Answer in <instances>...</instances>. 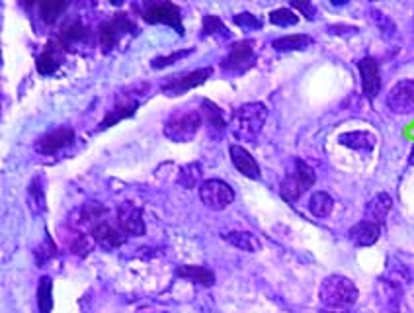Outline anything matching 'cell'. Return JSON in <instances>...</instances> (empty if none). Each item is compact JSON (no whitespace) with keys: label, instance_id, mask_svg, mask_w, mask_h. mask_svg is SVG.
<instances>
[{"label":"cell","instance_id":"9c48e42d","mask_svg":"<svg viewBox=\"0 0 414 313\" xmlns=\"http://www.w3.org/2000/svg\"><path fill=\"white\" fill-rule=\"evenodd\" d=\"M254 63V41L243 39L233 43L227 57H223L221 69L229 75H240Z\"/></svg>","mask_w":414,"mask_h":313},{"label":"cell","instance_id":"ffe728a7","mask_svg":"<svg viewBox=\"0 0 414 313\" xmlns=\"http://www.w3.org/2000/svg\"><path fill=\"white\" fill-rule=\"evenodd\" d=\"M379 235H381V227L376 226V223H369L366 219L350 227V241L356 247H371V245H376Z\"/></svg>","mask_w":414,"mask_h":313},{"label":"cell","instance_id":"7a4b0ae2","mask_svg":"<svg viewBox=\"0 0 414 313\" xmlns=\"http://www.w3.org/2000/svg\"><path fill=\"white\" fill-rule=\"evenodd\" d=\"M358 296H360V292L356 288V284L342 274L327 276L321 282V290H319L322 305L327 309H338V312L350 309L358 302Z\"/></svg>","mask_w":414,"mask_h":313},{"label":"cell","instance_id":"4dcf8cb0","mask_svg":"<svg viewBox=\"0 0 414 313\" xmlns=\"http://www.w3.org/2000/svg\"><path fill=\"white\" fill-rule=\"evenodd\" d=\"M332 208H334V200L327 192H314L309 198V211L314 218H327V216H330Z\"/></svg>","mask_w":414,"mask_h":313},{"label":"cell","instance_id":"484cf974","mask_svg":"<svg viewBox=\"0 0 414 313\" xmlns=\"http://www.w3.org/2000/svg\"><path fill=\"white\" fill-rule=\"evenodd\" d=\"M223 239L233 247H237V249L246 250V253H256L262 247L260 239L250 231H230V233L223 235Z\"/></svg>","mask_w":414,"mask_h":313},{"label":"cell","instance_id":"7c38bea8","mask_svg":"<svg viewBox=\"0 0 414 313\" xmlns=\"http://www.w3.org/2000/svg\"><path fill=\"white\" fill-rule=\"evenodd\" d=\"M376 296L383 312L400 313V305H403V286H400L399 282L389 280V278H379L376 284Z\"/></svg>","mask_w":414,"mask_h":313},{"label":"cell","instance_id":"6da1fadb","mask_svg":"<svg viewBox=\"0 0 414 313\" xmlns=\"http://www.w3.org/2000/svg\"><path fill=\"white\" fill-rule=\"evenodd\" d=\"M266 117H268V108L262 102L243 104L230 114V133L238 141L254 143L258 139L264 124H266Z\"/></svg>","mask_w":414,"mask_h":313},{"label":"cell","instance_id":"d6a6232c","mask_svg":"<svg viewBox=\"0 0 414 313\" xmlns=\"http://www.w3.org/2000/svg\"><path fill=\"white\" fill-rule=\"evenodd\" d=\"M67 8V4L63 0H46L39 4V14H41V20L46 23H53L59 16L63 14V10Z\"/></svg>","mask_w":414,"mask_h":313},{"label":"cell","instance_id":"ba28073f","mask_svg":"<svg viewBox=\"0 0 414 313\" xmlns=\"http://www.w3.org/2000/svg\"><path fill=\"white\" fill-rule=\"evenodd\" d=\"M213 75L211 67H203V69L190 70V73H180V75H172L164 83H162L161 90L166 96H178V94H184L188 90H192L196 86H200L206 83L207 78Z\"/></svg>","mask_w":414,"mask_h":313},{"label":"cell","instance_id":"f1b7e54d","mask_svg":"<svg viewBox=\"0 0 414 313\" xmlns=\"http://www.w3.org/2000/svg\"><path fill=\"white\" fill-rule=\"evenodd\" d=\"M38 309L39 313H51V309H53V280L49 276L39 278Z\"/></svg>","mask_w":414,"mask_h":313},{"label":"cell","instance_id":"2e32d148","mask_svg":"<svg viewBox=\"0 0 414 313\" xmlns=\"http://www.w3.org/2000/svg\"><path fill=\"white\" fill-rule=\"evenodd\" d=\"M90 235L98 245H102L104 249H120L123 243L127 241V237L120 227L112 226L110 221L102 219L96 226L90 227Z\"/></svg>","mask_w":414,"mask_h":313},{"label":"cell","instance_id":"603a6c76","mask_svg":"<svg viewBox=\"0 0 414 313\" xmlns=\"http://www.w3.org/2000/svg\"><path fill=\"white\" fill-rule=\"evenodd\" d=\"M376 135L369 132H348L338 135L340 145L354 149V151H366V153L376 147Z\"/></svg>","mask_w":414,"mask_h":313},{"label":"cell","instance_id":"ab89813d","mask_svg":"<svg viewBox=\"0 0 414 313\" xmlns=\"http://www.w3.org/2000/svg\"><path fill=\"white\" fill-rule=\"evenodd\" d=\"M321 313H346V312H338V309H324V312Z\"/></svg>","mask_w":414,"mask_h":313},{"label":"cell","instance_id":"277c9868","mask_svg":"<svg viewBox=\"0 0 414 313\" xmlns=\"http://www.w3.org/2000/svg\"><path fill=\"white\" fill-rule=\"evenodd\" d=\"M314 180H317V176H314L313 169L303 159H295L293 172H290L280 184V196L284 198L285 202H297L301 196L313 186Z\"/></svg>","mask_w":414,"mask_h":313},{"label":"cell","instance_id":"4316f807","mask_svg":"<svg viewBox=\"0 0 414 313\" xmlns=\"http://www.w3.org/2000/svg\"><path fill=\"white\" fill-rule=\"evenodd\" d=\"M28 206L36 216L46 213V192H43V182L41 176L31 179L30 186H28Z\"/></svg>","mask_w":414,"mask_h":313},{"label":"cell","instance_id":"d6986e66","mask_svg":"<svg viewBox=\"0 0 414 313\" xmlns=\"http://www.w3.org/2000/svg\"><path fill=\"white\" fill-rule=\"evenodd\" d=\"M393 198L387 192H379L376 194L366 206V211H363V219L369 221V223H376V226H383L387 213L391 211Z\"/></svg>","mask_w":414,"mask_h":313},{"label":"cell","instance_id":"9a60e30c","mask_svg":"<svg viewBox=\"0 0 414 313\" xmlns=\"http://www.w3.org/2000/svg\"><path fill=\"white\" fill-rule=\"evenodd\" d=\"M63 59H65V47H63L61 41L59 39H49L47 46L43 47V51L38 55V61H36L38 73L43 77L53 75L55 70L61 67Z\"/></svg>","mask_w":414,"mask_h":313},{"label":"cell","instance_id":"74e56055","mask_svg":"<svg viewBox=\"0 0 414 313\" xmlns=\"http://www.w3.org/2000/svg\"><path fill=\"white\" fill-rule=\"evenodd\" d=\"M233 22L245 28V30H258L262 28V20H258L256 16H253L250 12H243V14H237L233 18Z\"/></svg>","mask_w":414,"mask_h":313},{"label":"cell","instance_id":"5bb4252c","mask_svg":"<svg viewBox=\"0 0 414 313\" xmlns=\"http://www.w3.org/2000/svg\"><path fill=\"white\" fill-rule=\"evenodd\" d=\"M387 106L395 114H410L414 112V80H399L387 94Z\"/></svg>","mask_w":414,"mask_h":313},{"label":"cell","instance_id":"1f68e13d","mask_svg":"<svg viewBox=\"0 0 414 313\" xmlns=\"http://www.w3.org/2000/svg\"><path fill=\"white\" fill-rule=\"evenodd\" d=\"M201 180V164L200 163H190L180 169L178 174V184L186 190H192L198 186V182Z\"/></svg>","mask_w":414,"mask_h":313},{"label":"cell","instance_id":"83f0119b","mask_svg":"<svg viewBox=\"0 0 414 313\" xmlns=\"http://www.w3.org/2000/svg\"><path fill=\"white\" fill-rule=\"evenodd\" d=\"M65 243H67V249L77 257H86L92 250V241L88 239V235L80 231H69L65 235Z\"/></svg>","mask_w":414,"mask_h":313},{"label":"cell","instance_id":"60d3db41","mask_svg":"<svg viewBox=\"0 0 414 313\" xmlns=\"http://www.w3.org/2000/svg\"><path fill=\"white\" fill-rule=\"evenodd\" d=\"M410 164H414V149H413V153H410Z\"/></svg>","mask_w":414,"mask_h":313},{"label":"cell","instance_id":"3957f363","mask_svg":"<svg viewBox=\"0 0 414 313\" xmlns=\"http://www.w3.org/2000/svg\"><path fill=\"white\" fill-rule=\"evenodd\" d=\"M203 124L200 110H176L164 122L162 133L164 137L174 143H186L196 137V133Z\"/></svg>","mask_w":414,"mask_h":313},{"label":"cell","instance_id":"8d00e7d4","mask_svg":"<svg viewBox=\"0 0 414 313\" xmlns=\"http://www.w3.org/2000/svg\"><path fill=\"white\" fill-rule=\"evenodd\" d=\"M192 53V49H184V51H176V53L172 55H164V57H156L151 61V67L153 69H164V67H169L172 63H176L178 59H184L186 55Z\"/></svg>","mask_w":414,"mask_h":313},{"label":"cell","instance_id":"30bf717a","mask_svg":"<svg viewBox=\"0 0 414 313\" xmlns=\"http://www.w3.org/2000/svg\"><path fill=\"white\" fill-rule=\"evenodd\" d=\"M75 141V129L69 125H61L57 129L43 133L41 137L36 141V151L41 155H55L65 147H69L70 143Z\"/></svg>","mask_w":414,"mask_h":313},{"label":"cell","instance_id":"8fae6325","mask_svg":"<svg viewBox=\"0 0 414 313\" xmlns=\"http://www.w3.org/2000/svg\"><path fill=\"white\" fill-rule=\"evenodd\" d=\"M117 227L125 235H135L143 237L147 233L145 219H143V210L135 206L133 202H123L117 208Z\"/></svg>","mask_w":414,"mask_h":313},{"label":"cell","instance_id":"f546056e","mask_svg":"<svg viewBox=\"0 0 414 313\" xmlns=\"http://www.w3.org/2000/svg\"><path fill=\"white\" fill-rule=\"evenodd\" d=\"M107 213V208L104 203L96 202V200H90V202H86L83 208H80V223H85L88 227H94L98 221H102V218Z\"/></svg>","mask_w":414,"mask_h":313},{"label":"cell","instance_id":"e0dca14e","mask_svg":"<svg viewBox=\"0 0 414 313\" xmlns=\"http://www.w3.org/2000/svg\"><path fill=\"white\" fill-rule=\"evenodd\" d=\"M230 153V161L235 164V169H237L240 174H245L246 179H253L258 180L262 176L260 172V164L256 163V159H254L245 147H240V145H230L229 147Z\"/></svg>","mask_w":414,"mask_h":313},{"label":"cell","instance_id":"836d02e7","mask_svg":"<svg viewBox=\"0 0 414 313\" xmlns=\"http://www.w3.org/2000/svg\"><path fill=\"white\" fill-rule=\"evenodd\" d=\"M201 31H203V36H219V38L227 39L230 36L229 30L225 28V23L219 16L213 14H207L203 18V26H201Z\"/></svg>","mask_w":414,"mask_h":313},{"label":"cell","instance_id":"8992f818","mask_svg":"<svg viewBox=\"0 0 414 313\" xmlns=\"http://www.w3.org/2000/svg\"><path fill=\"white\" fill-rule=\"evenodd\" d=\"M125 33H137V23L133 22L129 14H125V12H117L107 22L100 23L98 41H100L102 51H106V53L112 51Z\"/></svg>","mask_w":414,"mask_h":313},{"label":"cell","instance_id":"52a82bcc","mask_svg":"<svg viewBox=\"0 0 414 313\" xmlns=\"http://www.w3.org/2000/svg\"><path fill=\"white\" fill-rule=\"evenodd\" d=\"M200 198L206 208L213 211H221L229 208L235 200V190L219 179H209L200 184Z\"/></svg>","mask_w":414,"mask_h":313},{"label":"cell","instance_id":"d4e9b609","mask_svg":"<svg viewBox=\"0 0 414 313\" xmlns=\"http://www.w3.org/2000/svg\"><path fill=\"white\" fill-rule=\"evenodd\" d=\"M309 46H313V38L307 33H293V36H284V38L274 39L272 47L276 51H303Z\"/></svg>","mask_w":414,"mask_h":313},{"label":"cell","instance_id":"44dd1931","mask_svg":"<svg viewBox=\"0 0 414 313\" xmlns=\"http://www.w3.org/2000/svg\"><path fill=\"white\" fill-rule=\"evenodd\" d=\"M178 278H184L193 284H200L203 288H211L215 284V272L209 270L207 266H196V265H184L176 268Z\"/></svg>","mask_w":414,"mask_h":313},{"label":"cell","instance_id":"cb8c5ba5","mask_svg":"<svg viewBox=\"0 0 414 313\" xmlns=\"http://www.w3.org/2000/svg\"><path fill=\"white\" fill-rule=\"evenodd\" d=\"M200 112H201V117H203V122L209 125V129H211V132L223 133L225 129H227V122H225L221 108H219L217 104H213L211 100H203L201 102Z\"/></svg>","mask_w":414,"mask_h":313},{"label":"cell","instance_id":"5b68a950","mask_svg":"<svg viewBox=\"0 0 414 313\" xmlns=\"http://www.w3.org/2000/svg\"><path fill=\"white\" fill-rule=\"evenodd\" d=\"M141 18L149 23H166L172 26L174 30L184 36V26H182V10L176 6L174 2H154V0H147L143 4L137 6Z\"/></svg>","mask_w":414,"mask_h":313},{"label":"cell","instance_id":"f35d334b","mask_svg":"<svg viewBox=\"0 0 414 313\" xmlns=\"http://www.w3.org/2000/svg\"><path fill=\"white\" fill-rule=\"evenodd\" d=\"M292 8H297V10H301L303 14H307L309 20H313L314 18V8L311 2H292Z\"/></svg>","mask_w":414,"mask_h":313},{"label":"cell","instance_id":"4fadbf2b","mask_svg":"<svg viewBox=\"0 0 414 313\" xmlns=\"http://www.w3.org/2000/svg\"><path fill=\"white\" fill-rule=\"evenodd\" d=\"M358 70L361 77V88L368 100H376L381 90V69L376 57H363L358 61Z\"/></svg>","mask_w":414,"mask_h":313},{"label":"cell","instance_id":"d590c367","mask_svg":"<svg viewBox=\"0 0 414 313\" xmlns=\"http://www.w3.org/2000/svg\"><path fill=\"white\" fill-rule=\"evenodd\" d=\"M33 257H36V262H38L39 266L46 265V262H49L51 258L57 257V245H55L53 239H51L49 235L46 237V241L36 247V250H33Z\"/></svg>","mask_w":414,"mask_h":313},{"label":"cell","instance_id":"ac0fdd59","mask_svg":"<svg viewBox=\"0 0 414 313\" xmlns=\"http://www.w3.org/2000/svg\"><path fill=\"white\" fill-rule=\"evenodd\" d=\"M139 104H141L139 98H133L131 94H123V102H117L114 108L107 112L104 120L100 122V125H98V129H107V127H112L117 122L125 120V117H131L137 112Z\"/></svg>","mask_w":414,"mask_h":313},{"label":"cell","instance_id":"e575fe53","mask_svg":"<svg viewBox=\"0 0 414 313\" xmlns=\"http://www.w3.org/2000/svg\"><path fill=\"white\" fill-rule=\"evenodd\" d=\"M270 22L280 28H287V26H295L299 22V16L293 12V8H277L270 14Z\"/></svg>","mask_w":414,"mask_h":313},{"label":"cell","instance_id":"7402d4cb","mask_svg":"<svg viewBox=\"0 0 414 313\" xmlns=\"http://www.w3.org/2000/svg\"><path fill=\"white\" fill-rule=\"evenodd\" d=\"M88 33H90V30L78 18H75V20L63 23L61 31H59V41H61L65 49H69L70 46L85 41L88 38Z\"/></svg>","mask_w":414,"mask_h":313}]
</instances>
